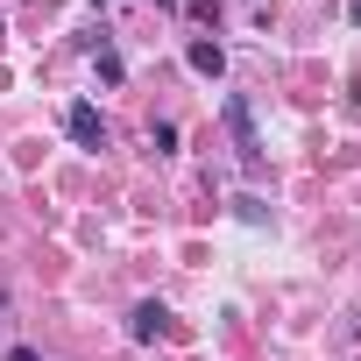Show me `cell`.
<instances>
[{
	"instance_id": "6da1fadb",
	"label": "cell",
	"mask_w": 361,
	"mask_h": 361,
	"mask_svg": "<svg viewBox=\"0 0 361 361\" xmlns=\"http://www.w3.org/2000/svg\"><path fill=\"white\" fill-rule=\"evenodd\" d=\"M227 135H234L241 163H248V170H262V135H255V114H248V99H241V92H227Z\"/></svg>"
},
{
	"instance_id": "7a4b0ae2",
	"label": "cell",
	"mask_w": 361,
	"mask_h": 361,
	"mask_svg": "<svg viewBox=\"0 0 361 361\" xmlns=\"http://www.w3.org/2000/svg\"><path fill=\"white\" fill-rule=\"evenodd\" d=\"M163 333H170V305L142 298V305L128 312V340H135V347H149V340H163Z\"/></svg>"
},
{
	"instance_id": "3957f363",
	"label": "cell",
	"mask_w": 361,
	"mask_h": 361,
	"mask_svg": "<svg viewBox=\"0 0 361 361\" xmlns=\"http://www.w3.org/2000/svg\"><path fill=\"white\" fill-rule=\"evenodd\" d=\"M64 128H71V142H78V149H106V121H99V106H92V99H78V106L64 114Z\"/></svg>"
},
{
	"instance_id": "277c9868",
	"label": "cell",
	"mask_w": 361,
	"mask_h": 361,
	"mask_svg": "<svg viewBox=\"0 0 361 361\" xmlns=\"http://www.w3.org/2000/svg\"><path fill=\"white\" fill-rule=\"evenodd\" d=\"M185 64H192L199 78H220V71H227V50H220L213 36H192V43H185Z\"/></svg>"
},
{
	"instance_id": "5b68a950",
	"label": "cell",
	"mask_w": 361,
	"mask_h": 361,
	"mask_svg": "<svg viewBox=\"0 0 361 361\" xmlns=\"http://www.w3.org/2000/svg\"><path fill=\"white\" fill-rule=\"evenodd\" d=\"M234 220H248V227H269V206H262L255 192H241V199H234Z\"/></svg>"
},
{
	"instance_id": "8992f818",
	"label": "cell",
	"mask_w": 361,
	"mask_h": 361,
	"mask_svg": "<svg viewBox=\"0 0 361 361\" xmlns=\"http://www.w3.org/2000/svg\"><path fill=\"white\" fill-rule=\"evenodd\" d=\"M149 149L170 156V149H177V121H156V128H149Z\"/></svg>"
},
{
	"instance_id": "52a82bcc",
	"label": "cell",
	"mask_w": 361,
	"mask_h": 361,
	"mask_svg": "<svg viewBox=\"0 0 361 361\" xmlns=\"http://www.w3.org/2000/svg\"><path fill=\"white\" fill-rule=\"evenodd\" d=\"M99 78H106V85H121V78H128V64H121L106 43H99Z\"/></svg>"
},
{
	"instance_id": "ba28073f",
	"label": "cell",
	"mask_w": 361,
	"mask_h": 361,
	"mask_svg": "<svg viewBox=\"0 0 361 361\" xmlns=\"http://www.w3.org/2000/svg\"><path fill=\"white\" fill-rule=\"evenodd\" d=\"M0 361H43L36 347H8V354H0Z\"/></svg>"
},
{
	"instance_id": "9c48e42d",
	"label": "cell",
	"mask_w": 361,
	"mask_h": 361,
	"mask_svg": "<svg viewBox=\"0 0 361 361\" xmlns=\"http://www.w3.org/2000/svg\"><path fill=\"white\" fill-rule=\"evenodd\" d=\"M347 15H354V22H361V0H354V8H347Z\"/></svg>"
}]
</instances>
